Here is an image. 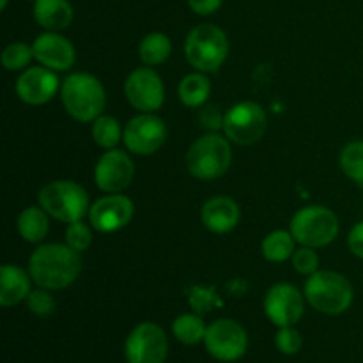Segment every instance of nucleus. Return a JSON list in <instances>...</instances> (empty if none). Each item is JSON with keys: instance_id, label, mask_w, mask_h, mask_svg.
Returning <instances> with one entry per match:
<instances>
[{"instance_id": "obj_28", "label": "nucleus", "mask_w": 363, "mask_h": 363, "mask_svg": "<svg viewBox=\"0 0 363 363\" xmlns=\"http://www.w3.org/2000/svg\"><path fill=\"white\" fill-rule=\"evenodd\" d=\"M34 57V48L25 43H11L2 52V64L7 71H18L28 66Z\"/></svg>"}, {"instance_id": "obj_10", "label": "nucleus", "mask_w": 363, "mask_h": 363, "mask_svg": "<svg viewBox=\"0 0 363 363\" xmlns=\"http://www.w3.org/2000/svg\"><path fill=\"white\" fill-rule=\"evenodd\" d=\"M204 344L208 353L220 362H236L245 354L248 337L243 326L233 319H218L206 330Z\"/></svg>"}, {"instance_id": "obj_35", "label": "nucleus", "mask_w": 363, "mask_h": 363, "mask_svg": "<svg viewBox=\"0 0 363 363\" xmlns=\"http://www.w3.org/2000/svg\"><path fill=\"white\" fill-rule=\"evenodd\" d=\"M222 2L223 0H188V6L191 7L194 13L201 14V16H209L222 7Z\"/></svg>"}, {"instance_id": "obj_33", "label": "nucleus", "mask_w": 363, "mask_h": 363, "mask_svg": "<svg viewBox=\"0 0 363 363\" xmlns=\"http://www.w3.org/2000/svg\"><path fill=\"white\" fill-rule=\"evenodd\" d=\"M215 291L213 289H204V287H194L190 294V305L195 312L199 314H204V312L211 311L213 305H215Z\"/></svg>"}, {"instance_id": "obj_36", "label": "nucleus", "mask_w": 363, "mask_h": 363, "mask_svg": "<svg viewBox=\"0 0 363 363\" xmlns=\"http://www.w3.org/2000/svg\"><path fill=\"white\" fill-rule=\"evenodd\" d=\"M6 7H7V0H0V9H6Z\"/></svg>"}, {"instance_id": "obj_27", "label": "nucleus", "mask_w": 363, "mask_h": 363, "mask_svg": "<svg viewBox=\"0 0 363 363\" xmlns=\"http://www.w3.org/2000/svg\"><path fill=\"white\" fill-rule=\"evenodd\" d=\"M340 169L350 179L363 184V142H350L340 152Z\"/></svg>"}, {"instance_id": "obj_26", "label": "nucleus", "mask_w": 363, "mask_h": 363, "mask_svg": "<svg viewBox=\"0 0 363 363\" xmlns=\"http://www.w3.org/2000/svg\"><path fill=\"white\" fill-rule=\"evenodd\" d=\"M123 133L119 121L110 116H99L92 124V138L99 147L113 149L119 144Z\"/></svg>"}, {"instance_id": "obj_18", "label": "nucleus", "mask_w": 363, "mask_h": 363, "mask_svg": "<svg viewBox=\"0 0 363 363\" xmlns=\"http://www.w3.org/2000/svg\"><path fill=\"white\" fill-rule=\"evenodd\" d=\"M240 222V208L230 197H213L202 206V223L215 234H225Z\"/></svg>"}, {"instance_id": "obj_2", "label": "nucleus", "mask_w": 363, "mask_h": 363, "mask_svg": "<svg viewBox=\"0 0 363 363\" xmlns=\"http://www.w3.org/2000/svg\"><path fill=\"white\" fill-rule=\"evenodd\" d=\"M60 98L66 112L80 123H94L106 105L101 82L89 73H73L64 80Z\"/></svg>"}, {"instance_id": "obj_19", "label": "nucleus", "mask_w": 363, "mask_h": 363, "mask_svg": "<svg viewBox=\"0 0 363 363\" xmlns=\"http://www.w3.org/2000/svg\"><path fill=\"white\" fill-rule=\"evenodd\" d=\"M30 279L20 266L4 264L0 269V305L13 307L30 294Z\"/></svg>"}, {"instance_id": "obj_24", "label": "nucleus", "mask_w": 363, "mask_h": 363, "mask_svg": "<svg viewBox=\"0 0 363 363\" xmlns=\"http://www.w3.org/2000/svg\"><path fill=\"white\" fill-rule=\"evenodd\" d=\"M294 236L287 230H275L262 241V255L269 262H284L294 254Z\"/></svg>"}, {"instance_id": "obj_5", "label": "nucleus", "mask_w": 363, "mask_h": 363, "mask_svg": "<svg viewBox=\"0 0 363 363\" xmlns=\"http://www.w3.org/2000/svg\"><path fill=\"white\" fill-rule=\"evenodd\" d=\"M233 152L229 140L218 133H208L190 145L186 155L188 172L201 181L222 177L229 170Z\"/></svg>"}, {"instance_id": "obj_8", "label": "nucleus", "mask_w": 363, "mask_h": 363, "mask_svg": "<svg viewBox=\"0 0 363 363\" xmlns=\"http://www.w3.org/2000/svg\"><path fill=\"white\" fill-rule=\"evenodd\" d=\"M266 126L268 119L264 108L254 101L238 103L223 117V130L227 138L240 145H250L261 140Z\"/></svg>"}, {"instance_id": "obj_3", "label": "nucleus", "mask_w": 363, "mask_h": 363, "mask_svg": "<svg viewBox=\"0 0 363 363\" xmlns=\"http://www.w3.org/2000/svg\"><path fill=\"white\" fill-rule=\"evenodd\" d=\"M353 296L350 280L335 272H315L305 284V298L323 314H342L351 307Z\"/></svg>"}, {"instance_id": "obj_20", "label": "nucleus", "mask_w": 363, "mask_h": 363, "mask_svg": "<svg viewBox=\"0 0 363 363\" xmlns=\"http://www.w3.org/2000/svg\"><path fill=\"white\" fill-rule=\"evenodd\" d=\"M34 18L48 32H59L73 21V7L67 0H35Z\"/></svg>"}, {"instance_id": "obj_14", "label": "nucleus", "mask_w": 363, "mask_h": 363, "mask_svg": "<svg viewBox=\"0 0 363 363\" xmlns=\"http://www.w3.org/2000/svg\"><path fill=\"white\" fill-rule=\"evenodd\" d=\"M305 311L303 296L291 284H275L266 293L264 312L277 326H293L301 319Z\"/></svg>"}, {"instance_id": "obj_22", "label": "nucleus", "mask_w": 363, "mask_h": 363, "mask_svg": "<svg viewBox=\"0 0 363 363\" xmlns=\"http://www.w3.org/2000/svg\"><path fill=\"white\" fill-rule=\"evenodd\" d=\"M209 92H211V84L201 71L184 77L181 80L179 89H177V96H179L181 103L190 106V108L204 105L206 99L209 98Z\"/></svg>"}, {"instance_id": "obj_25", "label": "nucleus", "mask_w": 363, "mask_h": 363, "mask_svg": "<svg viewBox=\"0 0 363 363\" xmlns=\"http://www.w3.org/2000/svg\"><path fill=\"white\" fill-rule=\"evenodd\" d=\"M206 330H208V326H206L204 321L195 314L179 315L172 325L174 337H176L181 344H186V346H194V344L204 340Z\"/></svg>"}, {"instance_id": "obj_16", "label": "nucleus", "mask_w": 363, "mask_h": 363, "mask_svg": "<svg viewBox=\"0 0 363 363\" xmlns=\"http://www.w3.org/2000/svg\"><path fill=\"white\" fill-rule=\"evenodd\" d=\"M59 78L48 67H28L16 80V94L27 105H43L55 96Z\"/></svg>"}, {"instance_id": "obj_7", "label": "nucleus", "mask_w": 363, "mask_h": 363, "mask_svg": "<svg viewBox=\"0 0 363 363\" xmlns=\"http://www.w3.org/2000/svg\"><path fill=\"white\" fill-rule=\"evenodd\" d=\"M291 234L303 247H326L339 234V218L325 206H307L294 215Z\"/></svg>"}, {"instance_id": "obj_30", "label": "nucleus", "mask_w": 363, "mask_h": 363, "mask_svg": "<svg viewBox=\"0 0 363 363\" xmlns=\"http://www.w3.org/2000/svg\"><path fill=\"white\" fill-rule=\"evenodd\" d=\"M291 259H293V268L301 275H314L315 272H319V257L314 248H298Z\"/></svg>"}, {"instance_id": "obj_6", "label": "nucleus", "mask_w": 363, "mask_h": 363, "mask_svg": "<svg viewBox=\"0 0 363 363\" xmlns=\"http://www.w3.org/2000/svg\"><path fill=\"white\" fill-rule=\"evenodd\" d=\"M39 206L60 222H78L89 213L87 191L73 181H52L39 190Z\"/></svg>"}, {"instance_id": "obj_21", "label": "nucleus", "mask_w": 363, "mask_h": 363, "mask_svg": "<svg viewBox=\"0 0 363 363\" xmlns=\"http://www.w3.org/2000/svg\"><path fill=\"white\" fill-rule=\"evenodd\" d=\"M50 229L48 213L41 206L25 208L18 216V233L28 243H39L46 238Z\"/></svg>"}, {"instance_id": "obj_12", "label": "nucleus", "mask_w": 363, "mask_h": 363, "mask_svg": "<svg viewBox=\"0 0 363 363\" xmlns=\"http://www.w3.org/2000/svg\"><path fill=\"white\" fill-rule=\"evenodd\" d=\"M124 94L133 108L152 113L163 105L165 87L156 71L151 67H138L124 82Z\"/></svg>"}, {"instance_id": "obj_31", "label": "nucleus", "mask_w": 363, "mask_h": 363, "mask_svg": "<svg viewBox=\"0 0 363 363\" xmlns=\"http://www.w3.org/2000/svg\"><path fill=\"white\" fill-rule=\"evenodd\" d=\"M27 305L30 312H34L35 315H41V318H46V315H50L55 311V300H53V296L45 287L30 291L27 298Z\"/></svg>"}, {"instance_id": "obj_29", "label": "nucleus", "mask_w": 363, "mask_h": 363, "mask_svg": "<svg viewBox=\"0 0 363 363\" xmlns=\"http://www.w3.org/2000/svg\"><path fill=\"white\" fill-rule=\"evenodd\" d=\"M92 243V233L89 225H85L82 220L73 222L67 225L66 229V245H69L73 250L84 252L91 247Z\"/></svg>"}, {"instance_id": "obj_17", "label": "nucleus", "mask_w": 363, "mask_h": 363, "mask_svg": "<svg viewBox=\"0 0 363 363\" xmlns=\"http://www.w3.org/2000/svg\"><path fill=\"white\" fill-rule=\"evenodd\" d=\"M34 57L45 67L53 71H67L74 64V48L64 35L46 32L35 38Z\"/></svg>"}, {"instance_id": "obj_15", "label": "nucleus", "mask_w": 363, "mask_h": 363, "mask_svg": "<svg viewBox=\"0 0 363 363\" xmlns=\"http://www.w3.org/2000/svg\"><path fill=\"white\" fill-rule=\"evenodd\" d=\"M135 213L133 202L124 195H106L89 209V222L99 233H116L131 222Z\"/></svg>"}, {"instance_id": "obj_1", "label": "nucleus", "mask_w": 363, "mask_h": 363, "mask_svg": "<svg viewBox=\"0 0 363 363\" xmlns=\"http://www.w3.org/2000/svg\"><path fill=\"white\" fill-rule=\"evenodd\" d=\"M28 273L39 287L64 289L82 273L80 252L73 250L69 245H41L32 252Z\"/></svg>"}, {"instance_id": "obj_11", "label": "nucleus", "mask_w": 363, "mask_h": 363, "mask_svg": "<svg viewBox=\"0 0 363 363\" xmlns=\"http://www.w3.org/2000/svg\"><path fill=\"white\" fill-rule=\"evenodd\" d=\"M123 140L128 151L138 156L155 155L167 140V126L155 113H144L133 117L126 124Z\"/></svg>"}, {"instance_id": "obj_9", "label": "nucleus", "mask_w": 363, "mask_h": 363, "mask_svg": "<svg viewBox=\"0 0 363 363\" xmlns=\"http://www.w3.org/2000/svg\"><path fill=\"white\" fill-rule=\"evenodd\" d=\"M128 363H163L169 354V340L162 326L142 323L135 326L124 344Z\"/></svg>"}, {"instance_id": "obj_34", "label": "nucleus", "mask_w": 363, "mask_h": 363, "mask_svg": "<svg viewBox=\"0 0 363 363\" xmlns=\"http://www.w3.org/2000/svg\"><path fill=\"white\" fill-rule=\"evenodd\" d=\"M347 247H350L351 254L363 259V222H358L351 229L350 236H347Z\"/></svg>"}, {"instance_id": "obj_13", "label": "nucleus", "mask_w": 363, "mask_h": 363, "mask_svg": "<svg viewBox=\"0 0 363 363\" xmlns=\"http://www.w3.org/2000/svg\"><path fill=\"white\" fill-rule=\"evenodd\" d=\"M133 174L135 167L130 156L121 149H108L96 163V186L106 194H119L130 186Z\"/></svg>"}, {"instance_id": "obj_23", "label": "nucleus", "mask_w": 363, "mask_h": 363, "mask_svg": "<svg viewBox=\"0 0 363 363\" xmlns=\"http://www.w3.org/2000/svg\"><path fill=\"white\" fill-rule=\"evenodd\" d=\"M170 52H172L170 39L162 32H152V34L145 35L138 46V55L145 66H158V64L165 62L170 57Z\"/></svg>"}, {"instance_id": "obj_4", "label": "nucleus", "mask_w": 363, "mask_h": 363, "mask_svg": "<svg viewBox=\"0 0 363 363\" xmlns=\"http://www.w3.org/2000/svg\"><path fill=\"white\" fill-rule=\"evenodd\" d=\"M184 53L188 62L201 73L216 71L229 53L225 32L211 23L197 25L184 41Z\"/></svg>"}, {"instance_id": "obj_32", "label": "nucleus", "mask_w": 363, "mask_h": 363, "mask_svg": "<svg viewBox=\"0 0 363 363\" xmlns=\"http://www.w3.org/2000/svg\"><path fill=\"white\" fill-rule=\"evenodd\" d=\"M277 350L284 354H294L301 347V335L293 326H282L275 337Z\"/></svg>"}]
</instances>
